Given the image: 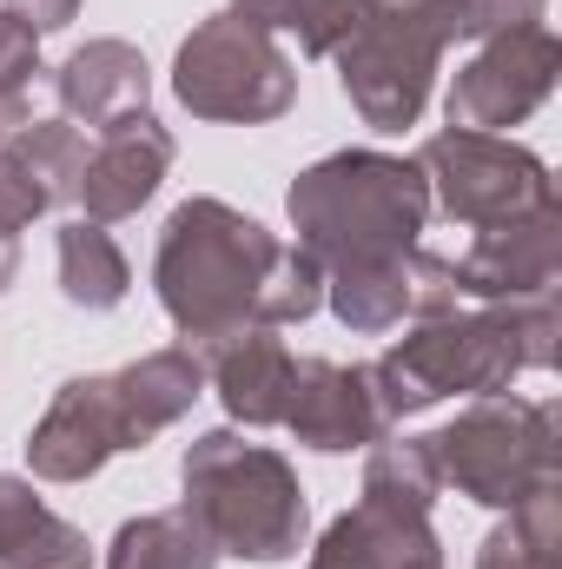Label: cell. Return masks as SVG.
<instances>
[{"label":"cell","mask_w":562,"mask_h":569,"mask_svg":"<svg viewBox=\"0 0 562 569\" xmlns=\"http://www.w3.org/2000/svg\"><path fill=\"white\" fill-rule=\"evenodd\" d=\"M152 291L185 345H205L245 325H304L324 305V266L225 199H185L159 226Z\"/></svg>","instance_id":"cell-1"},{"label":"cell","mask_w":562,"mask_h":569,"mask_svg":"<svg viewBox=\"0 0 562 569\" xmlns=\"http://www.w3.org/2000/svg\"><path fill=\"white\" fill-rule=\"evenodd\" d=\"M550 365H556V291L423 318L371 365V385L384 418L404 425L443 398H490L510 391L523 371H550Z\"/></svg>","instance_id":"cell-2"},{"label":"cell","mask_w":562,"mask_h":569,"mask_svg":"<svg viewBox=\"0 0 562 569\" xmlns=\"http://www.w3.org/2000/svg\"><path fill=\"white\" fill-rule=\"evenodd\" d=\"M284 212H291L298 252H311L331 279V272H358L418 246L430 226V179L418 159L351 146V152L304 166L284 192Z\"/></svg>","instance_id":"cell-3"},{"label":"cell","mask_w":562,"mask_h":569,"mask_svg":"<svg viewBox=\"0 0 562 569\" xmlns=\"http://www.w3.org/2000/svg\"><path fill=\"white\" fill-rule=\"evenodd\" d=\"M179 483H185V510L205 523L219 557L284 563V557L304 550L311 510H304L298 470L284 463L272 443H252L239 430H205V437L185 443Z\"/></svg>","instance_id":"cell-4"},{"label":"cell","mask_w":562,"mask_h":569,"mask_svg":"<svg viewBox=\"0 0 562 569\" xmlns=\"http://www.w3.org/2000/svg\"><path fill=\"white\" fill-rule=\"evenodd\" d=\"M430 457H436L443 490H456L483 510H516L536 490H562L556 405L490 391L470 411H456L443 430H430Z\"/></svg>","instance_id":"cell-5"},{"label":"cell","mask_w":562,"mask_h":569,"mask_svg":"<svg viewBox=\"0 0 562 569\" xmlns=\"http://www.w3.org/2000/svg\"><path fill=\"white\" fill-rule=\"evenodd\" d=\"M450 40H456L450 0H358V27L331 60L344 100L371 133L418 127Z\"/></svg>","instance_id":"cell-6"},{"label":"cell","mask_w":562,"mask_h":569,"mask_svg":"<svg viewBox=\"0 0 562 569\" xmlns=\"http://www.w3.org/2000/svg\"><path fill=\"white\" fill-rule=\"evenodd\" d=\"M172 93L192 120H225V127H272L298 100V67L284 60V47L239 20V13H212L185 33L179 60H172Z\"/></svg>","instance_id":"cell-7"},{"label":"cell","mask_w":562,"mask_h":569,"mask_svg":"<svg viewBox=\"0 0 562 569\" xmlns=\"http://www.w3.org/2000/svg\"><path fill=\"white\" fill-rule=\"evenodd\" d=\"M418 166L430 179V206L450 226H470V232H490V226H510V219H530V212L556 206L550 159L503 140V133L443 127L418 146Z\"/></svg>","instance_id":"cell-8"},{"label":"cell","mask_w":562,"mask_h":569,"mask_svg":"<svg viewBox=\"0 0 562 569\" xmlns=\"http://www.w3.org/2000/svg\"><path fill=\"white\" fill-rule=\"evenodd\" d=\"M556 73H562V40L550 27H516V33H496L483 40L450 93H443V113L450 127L463 133H503V127H523L550 93H556Z\"/></svg>","instance_id":"cell-9"},{"label":"cell","mask_w":562,"mask_h":569,"mask_svg":"<svg viewBox=\"0 0 562 569\" xmlns=\"http://www.w3.org/2000/svg\"><path fill=\"white\" fill-rule=\"evenodd\" d=\"M324 305L338 311L344 331L384 338L398 325H423V318L456 311V272H450V259L411 246L398 259H378V266H358V272H331L324 279Z\"/></svg>","instance_id":"cell-10"},{"label":"cell","mask_w":562,"mask_h":569,"mask_svg":"<svg viewBox=\"0 0 562 569\" xmlns=\"http://www.w3.org/2000/svg\"><path fill=\"white\" fill-rule=\"evenodd\" d=\"M133 450L120 405H113V378H67L53 391V405L40 411V425L27 430V470L40 483H87L93 470H107V457Z\"/></svg>","instance_id":"cell-11"},{"label":"cell","mask_w":562,"mask_h":569,"mask_svg":"<svg viewBox=\"0 0 562 569\" xmlns=\"http://www.w3.org/2000/svg\"><path fill=\"white\" fill-rule=\"evenodd\" d=\"M284 430L304 450L344 457L364 450L378 437H391V418L378 405L371 365H331V358H298L291 371V405H284Z\"/></svg>","instance_id":"cell-12"},{"label":"cell","mask_w":562,"mask_h":569,"mask_svg":"<svg viewBox=\"0 0 562 569\" xmlns=\"http://www.w3.org/2000/svg\"><path fill=\"white\" fill-rule=\"evenodd\" d=\"M456 272V298H476V305H516V298H550L562 272V212L543 206L530 219H510V226H490L470 239L463 259H450Z\"/></svg>","instance_id":"cell-13"},{"label":"cell","mask_w":562,"mask_h":569,"mask_svg":"<svg viewBox=\"0 0 562 569\" xmlns=\"http://www.w3.org/2000/svg\"><path fill=\"white\" fill-rule=\"evenodd\" d=\"M172 133L152 120V107L145 113H127V120H113L107 133H93L87 146V172H80V199L73 206H87V219L93 226H113V219H133L145 199L159 192V179L172 172Z\"/></svg>","instance_id":"cell-14"},{"label":"cell","mask_w":562,"mask_h":569,"mask_svg":"<svg viewBox=\"0 0 562 569\" xmlns=\"http://www.w3.org/2000/svg\"><path fill=\"white\" fill-rule=\"evenodd\" d=\"M199 365H205V385L219 391V405L232 411V425L245 430H272L284 425V405H291V345H284L272 325H245V331H225V338H205L192 345Z\"/></svg>","instance_id":"cell-15"},{"label":"cell","mask_w":562,"mask_h":569,"mask_svg":"<svg viewBox=\"0 0 562 569\" xmlns=\"http://www.w3.org/2000/svg\"><path fill=\"white\" fill-rule=\"evenodd\" d=\"M53 100H60V120L87 127V133H107L113 120L145 113V100H152L145 53L133 40H87V47H73L67 67L53 73Z\"/></svg>","instance_id":"cell-16"},{"label":"cell","mask_w":562,"mask_h":569,"mask_svg":"<svg viewBox=\"0 0 562 569\" xmlns=\"http://www.w3.org/2000/svg\"><path fill=\"white\" fill-rule=\"evenodd\" d=\"M304 569H443V543H436L430 517L384 510V503L358 497L344 517L324 523Z\"/></svg>","instance_id":"cell-17"},{"label":"cell","mask_w":562,"mask_h":569,"mask_svg":"<svg viewBox=\"0 0 562 569\" xmlns=\"http://www.w3.org/2000/svg\"><path fill=\"white\" fill-rule=\"evenodd\" d=\"M113 378V405H120V425H127V443L145 450L159 430H172L205 391V365L192 345H165V351H145L133 365L107 371Z\"/></svg>","instance_id":"cell-18"},{"label":"cell","mask_w":562,"mask_h":569,"mask_svg":"<svg viewBox=\"0 0 562 569\" xmlns=\"http://www.w3.org/2000/svg\"><path fill=\"white\" fill-rule=\"evenodd\" d=\"M0 569H93L87 537L33 497V477L0 470Z\"/></svg>","instance_id":"cell-19"},{"label":"cell","mask_w":562,"mask_h":569,"mask_svg":"<svg viewBox=\"0 0 562 569\" xmlns=\"http://www.w3.org/2000/svg\"><path fill=\"white\" fill-rule=\"evenodd\" d=\"M53 259H60V298H67V305H80V311H113V305H127L133 266H127V252L113 246L107 226L67 219L60 239H53Z\"/></svg>","instance_id":"cell-20"},{"label":"cell","mask_w":562,"mask_h":569,"mask_svg":"<svg viewBox=\"0 0 562 569\" xmlns=\"http://www.w3.org/2000/svg\"><path fill=\"white\" fill-rule=\"evenodd\" d=\"M107 569H219V543L205 537V523L179 503V510H145L127 517L107 543Z\"/></svg>","instance_id":"cell-21"},{"label":"cell","mask_w":562,"mask_h":569,"mask_svg":"<svg viewBox=\"0 0 562 569\" xmlns=\"http://www.w3.org/2000/svg\"><path fill=\"white\" fill-rule=\"evenodd\" d=\"M358 497H364V503H384V510L430 517L436 497H443L430 437H378L371 457H364V490H358Z\"/></svg>","instance_id":"cell-22"},{"label":"cell","mask_w":562,"mask_h":569,"mask_svg":"<svg viewBox=\"0 0 562 569\" xmlns=\"http://www.w3.org/2000/svg\"><path fill=\"white\" fill-rule=\"evenodd\" d=\"M476 569H562V490H536L503 510V523L476 543Z\"/></svg>","instance_id":"cell-23"},{"label":"cell","mask_w":562,"mask_h":569,"mask_svg":"<svg viewBox=\"0 0 562 569\" xmlns=\"http://www.w3.org/2000/svg\"><path fill=\"white\" fill-rule=\"evenodd\" d=\"M232 13L265 33H291L311 60H331L358 27V0H232Z\"/></svg>","instance_id":"cell-24"},{"label":"cell","mask_w":562,"mask_h":569,"mask_svg":"<svg viewBox=\"0 0 562 569\" xmlns=\"http://www.w3.org/2000/svg\"><path fill=\"white\" fill-rule=\"evenodd\" d=\"M7 152L33 172V186L53 199V206H73L80 199V172H87V133L73 120H27L20 133H7Z\"/></svg>","instance_id":"cell-25"},{"label":"cell","mask_w":562,"mask_h":569,"mask_svg":"<svg viewBox=\"0 0 562 569\" xmlns=\"http://www.w3.org/2000/svg\"><path fill=\"white\" fill-rule=\"evenodd\" d=\"M550 0H450V27L456 40H496L516 27H543Z\"/></svg>","instance_id":"cell-26"},{"label":"cell","mask_w":562,"mask_h":569,"mask_svg":"<svg viewBox=\"0 0 562 569\" xmlns=\"http://www.w3.org/2000/svg\"><path fill=\"white\" fill-rule=\"evenodd\" d=\"M40 212H53V199H47V192L33 186V172L0 146V232H7V239H20Z\"/></svg>","instance_id":"cell-27"},{"label":"cell","mask_w":562,"mask_h":569,"mask_svg":"<svg viewBox=\"0 0 562 569\" xmlns=\"http://www.w3.org/2000/svg\"><path fill=\"white\" fill-rule=\"evenodd\" d=\"M33 73H40V33L0 7V100L33 93Z\"/></svg>","instance_id":"cell-28"},{"label":"cell","mask_w":562,"mask_h":569,"mask_svg":"<svg viewBox=\"0 0 562 569\" xmlns=\"http://www.w3.org/2000/svg\"><path fill=\"white\" fill-rule=\"evenodd\" d=\"M7 13L27 20L33 33H53V27H67V20L80 13V0H7Z\"/></svg>","instance_id":"cell-29"},{"label":"cell","mask_w":562,"mask_h":569,"mask_svg":"<svg viewBox=\"0 0 562 569\" xmlns=\"http://www.w3.org/2000/svg\"><path fill=\"white\" fill-rule=\"evenodd\" d=\"M13 279H20V239H7V232H0V291H7Z\"/></svg>","instance_id":"cell-30"}]
</instances>
